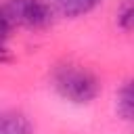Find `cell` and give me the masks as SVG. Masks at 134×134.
Instances as JSON below:
<instances>
[{
	"instance_id": "obj_5",
	"label": "cell",
	"mask_w": 134,
	"mask_h": 134,
	"mask_svg": "<svg viewBox=\"0 0 134 134\" xmlns=\"http://www.w3.org/2000/svg\"><path fill=\"white\" fill-rule=\"evenodd\" d=\"M132 84L126 82L119 92H117V113L124 117V119H132V113H134V100H132Z\"/></svg>"
},
{
	"instance_id": "obj_6",
	"label": "cell",
	"mask_w": 134,
	"mask_h": 134,
	"mask_svg": "<svg viewBox=\"0 0 134 134\" xmlns=\"http://www.w3.org/2000/svg\"><path fill=\"white\" fill-rule=\"evenodd\" d=\"M132 23H134L132 2H130V0H124V2L117 6V25H119L124 31H130V29H132Z\"/></svg>"
},
{
	"instance_id": "obj_7",
	"label": "cell",
	"mask_w": 134,
	"mask_h": 134,
	"mask_svg": "<svg viewBox=\"0 0 134 134\" xmlns=\"http://www.w3.org/2000/svg\"><path fill=\"white\" fill-rule=\"evenodd\" d=\"M13 25H15V23H13V19H10L6 6H0V44H4V40L10 36Z\"/></svg>"
},
{
	"instance_id": "obj_3",
	"label": "cell",
	"mask_w": 134,
	"mask_h": 134,
	"mask_svg": "<svg viewBox=\"0 0 134 134\" xmlns=\"http://www.w3.org/2000/svg\"><path fill=\"white\" fill-rule=\"evenodd\" d=\"M0 134H34V130L25 115L0 113Z\"/></svg>"
},
{
	"instance_id": "obj_8",
	"label": "cell",
	"mask_w": 134,
	"mask_h": 134,
	"mask_svg": "<svg viewBox=\"0 0 134 134\" xmlns=\"http://www.w3.org/2000/svg\"><path fill=\"white\" fill-rule=\"evenodd\" d=\"M10 61V54H8V50L0 44V63H8Z\"/></svg>"
},
{
	"instance_id": "obj_2",
	"label": "cell",
	"mask_w": 134,
	"mask_h": 134,
	"mask_svg": "<svg viewBox=\"0 0 134 134\" xmlns=\"http://www.w3.org/2000/svg\"><path fill=\"white\" fill-rule=\"evenodd\" d=\"M6 10L13 23L34 27V29L46 27L52 21V8L44 0H8Z\"/></svg>"
},
{
	"instance_id": "obj_1",
	"label": "cell",
	"mask_w": 134,
	"mask_h": 134,
	"mask_svg": "<svg viewBox=\"0 0 134 134\" xmlns=\"http://www.w3.org/2000/svg\"><path fill=\"white\" fill-rule=\"evenodd\" d=\"M52 84H54V90L65 100L75 103V105L92 103L98 96V90H100V84H98L96 75L90 73L88 69L80 67V65L59 67L52 75Z\"/></svg>"
},
{
	"instance_id": "obj_4",
	"label": "cell",
	"mask_w": 134,
	"mask_h": 134,
	"mask_svg": "<svg viewBox=\"0 0 134 134\" xmlns=\"http://www.w3.org/2000/svg\"><path fill=\"white\" fill-rule=\"evenodd\" d=\"M57 2V8L61 15L65 17H82V15H88L90 10H94L103 0H54Z\"/></svg>"
}]
</instances>
